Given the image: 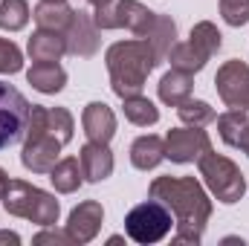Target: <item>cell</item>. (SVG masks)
Returning <instances> with one entry per match:
<instances>
[{"label": "cell", "instance_id": "1", "mask_svg": "<svg viewBox=\"0 0 249 246\" xmlns=\"http://www.w3.org/2000/svg\"><path fill=\"white\" fill-rule=\"evenodd\" d=\"M148 197L160 200L174 214V244H200L212 217V197L194 177H157L148 185Z\"/></svg>", "mask_w": 249, "mask_h": 246}, {"label": "cell", "instance_id": "2", "mask_svg": "<svg viewBox=\"0 0 249 246\" xmlns=\"http://www.w3.org/2000/svg\"><path fill=\"white\" fill-rule=\"evenodd\" d=\"M105 64L110 72V87L119 99L139 96L145 90L148 75L157 67V55L145 38H130V41H116L107 47Z\"/></svg>", "mask_w": 249, "mask_h": 246}, {"label": "cell", "instance_id": "3", "mask_svg": "<svg viewBox=\"0 0 249 246\" xmlns=\"http://www.w3.org/2000/svg\"><path fill=\"white\" fill-rule=\"evenodd\" d=\"M3 209L12 217H23L35 226H55L61 214V203L55 200V194L26 180H9V188L3 194Z\"/></svg>", "mask_w": 249, "mask_h": 246}, {"label": "cell", "instance_id": "4", "mask_svg": "<svg viewBox=\"0 0 249 246\" xmlns=\"http://www.w3.org/2000/svg\"><path fill=\"white\" fill-rule=\"evenodd\" d=\"M61 148L64 145L47 127V107L32 105L29 124L23 133V148H20V165L32 174H50L55 162L61 159Z\"/></svg>", "mask_w": 249, "mask_h": 246}, {"label": "cell", "instance_id": "5", "mask_svg": "<svg viewBox=\"0 0 249 246\" xmlns=\"http://www.w3.org/2000/svg\"><path fill=\"white\" fill-rule=\"evenodd\" d=\"M197 168H200V177H203V185L206 191L223 203V206H232L238 203L244 194H247V180L241 174V168L223 157V154H214V151H206L200 159H197Z\"/></svg>", "mask_w": 249, "mask_h": 246}, {"label": "cell", "instance_id": "6", "mask_svg": "<svg viewBox=\"0 0 249 246\" xmlns=\"http://www.w3.org/2000/svg\"><path fill=\"white\" fill-rule=\"evenodd\" d=\"M171 226H174V214L154 197L148 203L133 206L124 214V235L139 246L160 244L162 238H168Z\"/></svg>", "mask_w": 249, "mask_h": 246}, {"label": "cell", "instance_id": "7", "mask_svg": "<svg viewBox=\"0 0 249 246\" xmlns=\"http://www.w3.org/2000/svg\"><path fill=\"white\" fill-rule=\"evenodd\" d=\"M154 15L157 12H151L139 0H99L93 9V20L99 29H127L136 38L148 32V26L154 23Z\"/></svg>", "mask_w": 249, "mask_h": 246}, {"label": "cell", "instance_id": "8", "mask_svg": "<svg viewBox=\"0 0 249 246\" xmlns=\"http://www.w3.org/2000/svg\"><path fill=\"white\" fill-rule=\"evenodd\" d=\"M29 113H32L29 99L20 90H15L9 81H0V151L23 142Z\"/></svg>", "mask_w": 249, "mask_h": 246}, {"label": "cell", "instance_id": "9", "mask_svg": "<svg viewBox=\"0 0 249 246\" xmlns=\"http://www.w3.org/2000/svg\"><path fill=\"white\" fill-rule=\"evenodd\" d=\"M214 90L229 110H249V64L241 58L223 61L214 75Z\"/></svg>", "mask_w": 249, "mask_h": 246}, {"label": "cell", "instance_id": "10", "mask_svg": "<svg viewBox=\"0 0 249 246\" xmlns=\"http://www.w3.org/2000/svg\"><path fill=\"white\" fill-rule=\"evenodd\" d=\"M206 151H212V139L203 127H171L165 133V159L177 162V165H188L197 162Z\"/></svg>", "mask_w": 249, "mask_h": 246}, {"label": "cell", "instance_id": "11", "mask_svg": "<svg viewBox=\"0 0 249 246\" xmlns=\"http://www.w3.org/2000/svg\"><path fill=\"white\" fill-rule=\"evenodd\" d=\"M102 223H105V209H102V203H99V200H84V203H78V206L70 211V217H67V232H70V238L78 246H84V244H93V241H96V235L102 232Z\"/></svg>", "mask_w": 249, "mask_h": 246}, {"label": "cell", "instance_id": "12", "mask_svg": "<svg viewBox=\"0 0 249 246\" xmlns=\"http://www.w3.org/2000/svg\"><path fill=\"white\" fill-rule=\"evenodd\" d=\"M64 41H67V53L75 55V58H93L99 53V26L93 20V15L87 12H75L67 32H64Z\"/></svg>", "mask_w": 249, "mask_h": 246}, {"label": "cell", "instance_id": "13", "mask_svg": "<svg viewBox=\"0 0 249 246\" xmlns=\"http://www.w3.org/2000/svg\"><path fill=\"white\" fill-rule=\"evenodd\" d=\"M78 162H81V171H84V183H105L116 168L113 151L105 142H90V139H87V145H81Z\"/></svg>", "mask_w": 249, "mask_h": 246}, {"label": "cell", "instance_id": "14", "mask_svg": "<svg viewBox=\"0 0 249 246\" xmlns=\"http://www.w3.org/2000/svg\"><path fill=\"white\" fill-rule=\"evenodd\" d=\"M81 127H84V136L90 142L110 145V139L116 136V113L105 102H90L81 110Z\"/></svg>", "mask_w": 249, "mask_h": 246}, {"label": "cell", "instance_id": "15", "mask_svg": "<svg viewBox=\"0 0 249 246\" xmlns=\"http://www.w3.org/2000/svg\"><path fill=\"white\" fill-rule=\"evenodd\" d=\"M26 81L44 96H55L67 84V70L58 61H35L26 70Z\"/></svg>", "mask_w": 249, "mask_h": 246}, {"label": "cell", "instance_id": "16", "mask_svg": "<svg viewBox=\"0 0 249 246\" xmlns=\"http://www.w3.org/2000/svg\"><path fill=\"white\" fill-rule=\"evenodd\" d=\"M162 159H165V139L162 136L145 133V136L133 139V145H130V165L136 171H154Z\"/></svg>", "mask_w": 249, "mask_h": 246}, {"label": "cell", "instance_id": "17", "mask_svg": "<svg viewBox=\"0 0 249 246\" xmlns=\"http://www.w3.org/2000/svg\"><path fill=\"white\" fill-rule=\"evenodd\" d=\"M26 53H29L32 61H61L64 55H67L64 32H53V29L32 32V38L26 44Z\"/></svg>", "mask_w": 249, "mask_h": 246}, {"label": "cell", "instance_id": "18", "mask_svg": "<svg viewBox=\"0 0 249 246\" xmlns=\"http://www.w3.org/2000/svg\"><path fill=\"white\" fill-rule=\"evenodd\" d=\"M157 90H160V102H162V105H168V107H180L186 99H191L194 75H188V72H183V70H174V67H171V70L160 78Z\"/></svg>", "mask_w": 249, "mask_h": 246}, {"label": "cell", "instance_id": "19", "mask_svg": "<svg viewBox=\"0 0 249 246\" xmlns=\"http://www.w3.org/2000/svg\"><path fill=\"white\" fill-rule=\"evenodd\" d=\"M142 38L151 44L157 61L162 64L165 58H168L171 47L177 44V23L171 20V15H154V23L148 26V32H145Z\"/></svg>", "mask_w": 249, "mask_h": 246}, {"label": "cell", "instance_id": "20", "mask_svg": "<svg viewBox=\"0 0 249 246\" xmlns=\"http://www.w3.org/2000/svg\"><path fill=\"white\" fill-rule=\"evenodd\" d=\"M75 9L70 3H38L32 9V18L38 23V29H53V32H67L70 20H72Z\"/></svg>", "mask_w": 249, "mask_h": 246}, {"label": "cell", "instance_id": "21", "mask_svg": "<svg viewBox=\"0 0 249 246\" xmlns=\"http://www.w3.org/2000/svg\"><path fill=\"white\" fill-rule=\"evenodd\" d=\"M50 183L58 194H75L81 183H84V171H81V162L75 157H61L55 162V168L50 171Z\"/></svg>", "mask_w": 249, "mask_h": 246}, {"label": "cell", "instance_id": "22", "mask_svg": "<svg viewBox=\"0 0 249 246\" xmlns=\"http://www.w3.org/2000/svg\"><path fill=\"white\" fill-rule=\"evenodd\" d=\"M122 110H124V119L130 124H136V127H151V124L160 122V107L151 99H145L142 93L122 99Z\"/></svg>", "mask_w": 249, "mask_h": 246}, {"label": "cell", "instance_id": "23", "mask_svg": "<svg viewBox=\"0 0 249 246\" xmlns=\"http://www.w3.org/2000/svg\"><path fill=\"white\" fill-rule=\"evenodd\" d=\"M165 61L171 64L174 70H183V72H188V75H194V72H200V70L206 67L209 58H206L191 41H183V44H174V47H171V53H168Z\"/></svg>", "mask_w": 249, "mask_h": 246}, {"label": "cell", "instance_id": "24", "mask_svg": "<svg viewBox=\"0 0 249 246\" xmlns=\"http://www.w3.org/2000/svg\"><path fill=\"white\" fill-rule=\"evenodd\" d=\"M188 41H191V44H194L206 58L217 55V53H220V47H223V35H220V29H217L212 20H200V23H194V26H191Z\"/></svg>", "mask_w": 249, "mask_h": 246}, {"label": "cell", "instance_id": "25", "mask_svg": "<svg viewBox=\"0 0 249 246\" xmlns=\"http://www.w3.org/2000/svg\"><path fill=\"white\" fill-rule=\"evenodd\" d=\"M177 116H180V122L188 124V127H206V124H212L217 119L214 107H212L209 102H203V99H186V102L177 107Z\"/></svg>", "mask_w": 249, "mask_h": 246}, {"label": "cell", "instance_id": "26", "mask_svg": "<svg viewBox=\"0 0 249 246\" xmlns=\"http://www.w3.org/2000/svg\"><path fill=\"white\" fill-rule=\"evenodd\" d=\"M29 18H32V12H29L26 0H3L0 3V29L20 32L29 23Z\"/></svg>", "mask_w": 249, "mask_h": 246}, {"label": "cell", "instance_id": "27", "mask_svg": "<svg viewBox=\"0 0 249 246\" xmlns=\"http://www.w3.org/2000/svg\"><path fill=\"white\" fill-rule=\"evenodd\" d=\"M247 124H249L247 110H226V113L217 116V133L229 148H238V139L247 130Z\"/></svg>", "mask_w": 249, "mask_h": 246}, {"label": "cell", "instance_id": "28", "mask_svg": "<svg viewBox=\"0 0 249 246\" xmlns=\"http://www.w3.org/2000/svg\"><path fill=\"white\" fill-rule=\"evenodd\" d=\"M47 127L61 145H70L75 136V119L67 107H47Z\"/></svg>", "mask_w": 249, "mask_h": 246}, {"label": "cell", "instance_id": "29", "mask_svg": "<svg viewBox=\"0 0 249 246\" xmlns=\"http://www.w3.org/2000/svg\"><path fill=\"white\" fill-rule=\"evenodd\" d=\"M23 70V53L15 41L0 38V75H15Z\"/></svg>", "mask_w": 249, "mask_h": 246}, {"label": "cell", "instance_id": "30", "mask_svg": "<svg viewBox=\"0 0 249 246\" xmlns=\"http://www.w3.org/2000/svg\"><path fill=\"white\" fill-rule=\"evenodd\" d=\"M220 18L229 26L249 23V0H220Z\"/></svg>", "mask_w": 249, "mask_h": 246}, {"label": "cell", "instance_id": "31", "mask_svg": "<svg viewBox=\"0 0 249 246\" xmlns=\"http://www.w3.org/2000/svg\"><path fill=\"white\" fill-rule=\"evenodd\" d=\"M32 244L35 246H44V244H55V246H72L75 241L70 238V232L67 229H55V226H41V232L32 238Z\"/></svg>", "mask_w": 249, "mask_h": 246}, {"label": "cell", "instance_id": "32", "mask_svg": "<svg viewBox=\"0 0 249 246\" xmlns=\"http://www.w3.org/2000/svg\"><path fill=\"white\" fill-rule=\"evenodd\" d=\"M0 244L18 246V244H20V235H18V232H6V229H3V232H0Z\"/></svg>", "mask_w": 249, "mask_h": 246}, {"label": "cell", "instance_id": "33", "mask_svg": "<svg viewBox=\"0 0 249 246\" xmlns=\"http://www.w3.org/2000/svg\"><path fill=\"white\" fill-rule=\"evenodd\" d=\"M238 148H241V151L249 157V124H247V130L241 133V139H238Z\"/></svg>", "mask_w": 249, "mask_h": 246}, {"label": "cell", "instance_id": "34", "mask_svg": "<svg viewBox=\"0 0 249 246\" xmlns=\"http://www.w3.org/2000/svg\"><path fill=\"white\" fill-rule=\"evenodd\" d=\"M6 188H9V174L0 168V203H3V194H6Z\"/></svg>", "mask_w": 249, "mask_h": 246}, {"label": "cell", "instance_id": "35", "mask_svg": "<svg viewBox=\"0 0 249 246\" xmlns=\"http://www.w3.org/2000/svg\"><path fill=\"white\" fill-rule=\"evenodd\" d=\"M44 3H67V0H44Z\"/></svg>", "mask_w": 249, "mask_h": 246}, {"label": "cell", "instance_id": "36", "mask_svg": "<svg viewBox=\"0 0 249 246\" xmlns=\"http://www.w3.org/2000/svg\"><path fill=\"white\" fill-rule=\"evenodd\" d=\"M87 3H93V6H96V3H99V0H87Z\"/></svg>", "mask_w": 249, "mask_h": 246}]
</instances>
